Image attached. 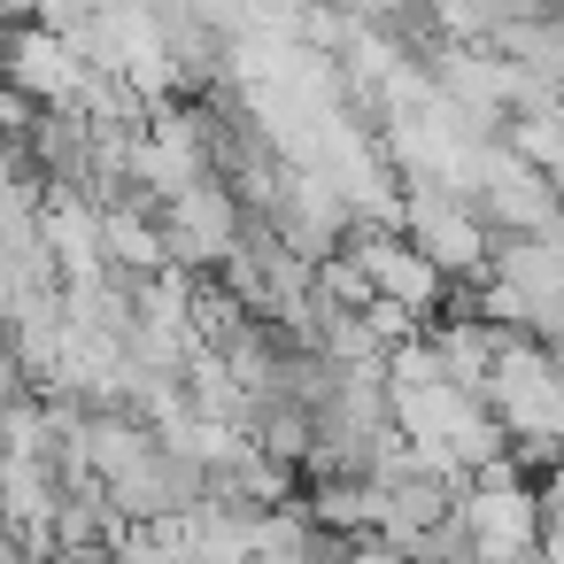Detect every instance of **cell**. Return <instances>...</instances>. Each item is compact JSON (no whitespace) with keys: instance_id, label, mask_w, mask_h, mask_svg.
Returning a JSON list of instances; mask_svg holds the SVG:
<instances>
[{"instance_id":"cell-12","label":"cell","mask_w":564,"mask_h":564,"mask_svg":"<svg viewBox=\"0 0 564 564\" xmlns=\"http://www.w3.org/2000/svg\"><path fill=\"white\" fill-rule=\"evenodd\" d=\"M340 564H410V556H402V549H387V541L371 533V541H348V549H340Z\"/></svg>"},{"instance_id":"cell-5","label":"cell","mask_w":564,"mask_h":564,"mask_svg":"<svg viewBox=\"0 0 564 564\" xmlns=\"http://www.w3.org/2000/svg\"><path fill=\"white\" fill-rule=\"evenodd\" d=\"M479 217H487V232H502V240H533V232H549V225L564 217V194L502 148V155H495V171H487Z\"/></svg>"},{"instance_id":"cell-6","label":"cell","mask_w":564,"mask_h":564,"mask_svg":"<svg viewBox=\"0 0 564 564\" xmlns=\"http://www.w3.org/2000/svg\"><path fill=\"white\" fill-rule=\"evenodd\" d=\"M0 78H9L32 109H63L70 94H78V78H86V63L70 55V40H55V32H40V24H24V32H9V55H0Z\"/></svg>"},{"instance_id":"cell-4","label":"cell","mask_w":564,"mask_h":564,"mask_svg":"<svg viewBox=\"0 0 564 564\" xmlns=\"http://www.w3.org/2000/svg\"><path fill=\"white\" fill-rule=\"evenodd\" d=\"M348 256L364 263L371 294H379V302H394V310H402V317H417V325L448 302V279H441V271L402 240V232H348Z\"/></svg>"},{"instance_id":"cell-7","label":"cell","mask_w":564,"mask_h":564,"mask_svg":"<svg viewBox=\"0 0 564 564\" xmlns=\"http://www.w3.org/2000/svg\"><path fill=\"white\" fill-rule=\"evenodd\" d=\"M425 340H433V356H441L448 387L487 402V387H495V364H502V348H510V325H487V317H448V325H433Z\"/></svg>"},{"instance_id":"cell-9","label":"cell","mask_w":564,"mask_h":564,"mask_svg":"<svg viewBox=\"0 0 564 564\" xmlns=\"http://www.w3.org/2000/svg\"><path fill=\"white\" fill-rule=\"evenodd\" d=\"M425 387H448V371H441V356H433V340L417 333V340H402V348L387 356V394L402 402V394H425Z\"/></svg>"},{"instance_id":"cell-2","label":"cell","mask_w":564,"mask_h":564,"mask_svg":"<svg viewBox=\"0 0 564 564\" xmlns=\"http://www.w3.org/2000/svg\"><path fill=\"white\" fill-rule=\"evenodd\" d=\"M402 240L441 271V279H487L495 263V232L471 202L441 194V186H402Z\"/></svg>"},{"instance_id":"cell-8","label":"cell","mask_w":564,"mask_h":564,"mask_svg":"<svg viewBox=\"0 0 564 564\" xmlns=\"http://www.w3.org/2000/svg\"><path fill=\"white\" fill-rule=\"evenodd\" d=\"M302 510H310V518H317L333 541H371V533H379V518H387L371 479H317Z\"/></svg>"},{"instance_id":"cell-3","label":"cell","mask_w":564,"mask_h":564,"mask_svg":"<svg viewBox=\"0 0 564 564\" xmlns=\"http://www.w3.org/2000/svg\"><path fill=\"white\" fill-rule=\"evenodd\" d=\"M240 232H248V209L225 178H202L163 209V248H171V271H186V279L225 271L240 256Z\"/></svg>"},{"instance_id":"cell-14","label":"cell","mask_w":564,"mask_h":564,"mask_svg":"<svg viewBox=\"0 0 564 564\" xmlns=\"http://www.w3.org/2000/svg\"><path fill=\"white\" fill-rule=\"evenodd\" d=\"M525 564H556V556H549V549H541V556H525Z\"/></svg>"},{"instance_id":"cell-15","label":"cell","mask_w":564,"mask_h":564,"mask_svg":"<svg viewBox=\"0 0 564 564\" xmlns=\"http://www.w3.org/2000/svg\"><path fill=\"white\" fill-rule=\"evenodd\" d=\"M471 564H495V556H471Z\"/></svg>"},{"instance_id":"cell-13","label":"cell","mask_w":564,"mask_h":564,"mask_svg":"<svg viewBox=\"0 0 564 564\" xmlns=\"http://www.w3.org/2000/svg\"><path fill=\"white\" fill-rule=\"evenodd\" d=\"M549 356H556V379H564V348H549Z\"/></svg>"},{"instance_id":"cell-10","label":"cell","mask_w":564,"mask_h":564,"mask_svg":"<svg viewBox=\"0 0 564 564\" xmlns=\"http://www.w3.org/2000/svg\"><path fill=\"white\" fill-rule=\"evenodd\" d=\"M109 564H178V556H171V533L163 525H124L117 549H109Z\"/></svg>"},{"instance_id":"cell-11","label":"cell","mask_w":564,"mask_h":564,"mask_svg":"<svg viewBox=\"0 0 564 564\" xmlns=\"http://www.w3.org/2000/svg\"><path fill=\"white\" fill-rule=\"evenodd\" d=\"M32 24L55 32V40H78L94 24V0H32Z\"/></svg>"},{"instance_id":"cell-1","label":"cell","mask_w":564,"mask_h":564,"mask_svg":"<svg viewBox=\"0 0 564 564\" xmlns=\"http://www.w3.org/2000/svg\"><path fill=\"white\" fill-rule=\"evenodd\" d=\"M464 525H471V549L495 556V564H525V556H541V541H549L541 487H533L510 456L464 479Z\"/></svg>"}]
</instances>
